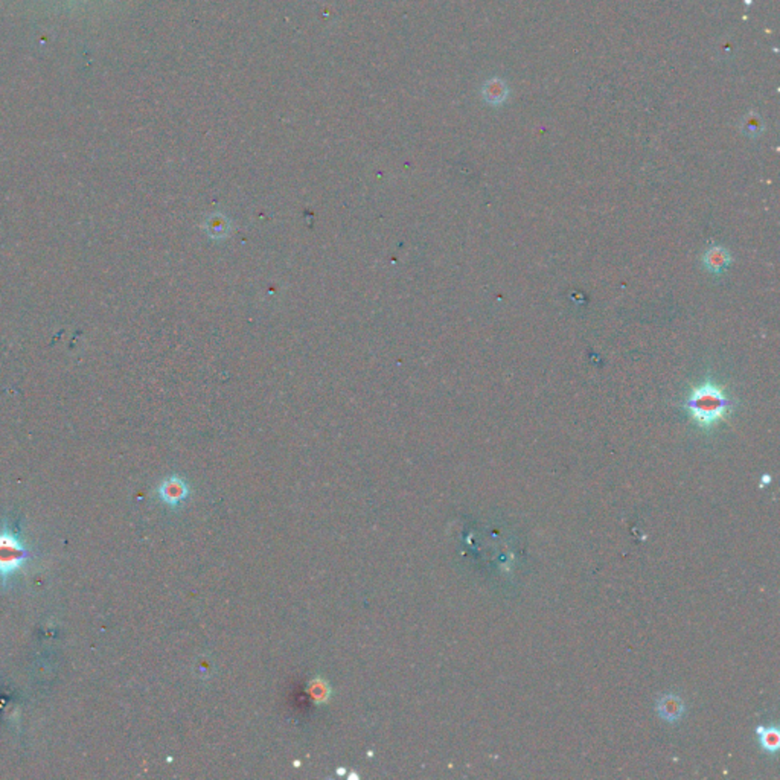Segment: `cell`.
Masks as SVG:
<instances>
[{"mask_svg": "<svg viewBox=\"0 0 780 780\" xmlns=\"http://www.w3.org/2000/svg\"><path fill=\"white\" fill-rule=\"evenodd\" d=\"M727 407L729 399L724 397L721 389L709 383L697 388L687 401L690 415L703 427L717 424L726 415Z\"/></svg>", "mask_w": 780, "mask_h": 780, "instance_id": "cell-1", "label": "cell"}, {"mask_svg": "<svg viewBox=\"0 0 780 780\" xmlns=\"http://www.w3.org/2000/svg\"><path fill=\"white\" fill-rule=\"evenodd\" d=\"M29 558L31 552L28 546L14 532L8 521H3V526L0 529V581L3 587L25 567Z\"/></svg>", "mask_w": 780, "mask_h": 780, "instance_id": "cell-2", "label": "cell"}, {"mask_svg": "<svg viewBox=\"0 0 780 780\" xmlns=\"http://www.w3.org/2000/svg\"><path fill=\"white\" fill-rule=\"evenodd\" d=\"M203 229L209 238L212 239H226L232 233V221L228 215L221 212H214L207 216L203 223Z\"/></svg>", "mask_w": 780, "mask_h": 780, "instance_id": "cell-3", "label": "cell"}, {"mask_svg": "<svg viewBox=\"0 0 780 780\" xmlns=\"http://www.w3.org/2000/svg\"><path fill=\"white\" fill-rule=\"evenodd\" d=\"M159 494L162 497V500L168 504H177L179 503L182 498L186 497L188 494V488L184 485V481L177 477H168L162 481V485L159 486Z\"/></svg>", "mask_w": 780, "mask_h": 780, "instance_id": "cell-4", "label": "cell"}, {"mask_svg": "<svg viewBox=\"0 0 780 780\" xmlns=\"http://www.w3.org/2000/svg\"><path fill=\"white\" fill-rule=\"evenodd\" d=\"M657 712L664 721L675 722L685 713V703L675 695H663L657 703Z\"/></svg>", "mask_w": 780, "mask_h": 780, "instance_id": "cell-5", "label": "cell"}, {"mask_svg": "<svg viewBox=\"0 0 780 780\" xmlns=\"http://www.w3.org/2000/svg\"><path fill=\"white\" fill-rule=\"evenodd\" d=\"M756 733L759 736V742L762 745V749L765 750L767 753L774 754L779 750V745H780V735H779V729L777 727H758L756 729Z\"/></svg>", "mask_w": 780, "mask_h": 780, "instance_id": "cell-6", "label": "cell"}, {"mask_svg": "<svg viewBox=\"0 0 780 780\" xmlns=\"http://www.w3.org/2000/svg\"><path fill=\"white\" fill-rule=\"evenodd\" d=\"M706 264L712 271H721L729 264V255L724 248H710L706 255Z\"/></svg>", "mask_w": 780, "mask_h": 780, "instance_id": "cell-7", "label": "cell"}]
</instances>
